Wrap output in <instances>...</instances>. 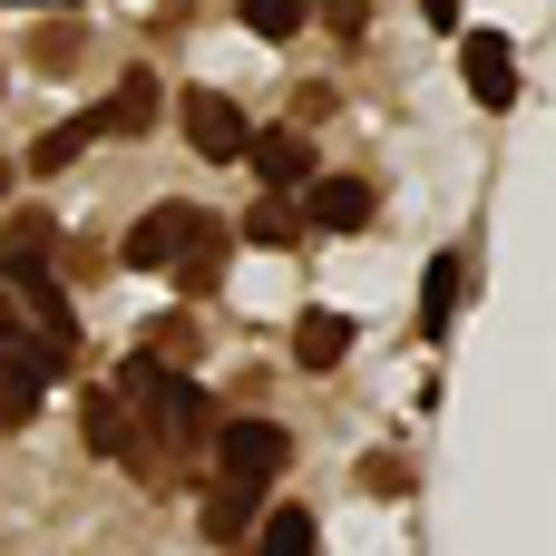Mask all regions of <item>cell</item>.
<instances>
[{
	"mask_svg": "<svg viewBox=\"0 0 556 556\" xmlns=\"http://www.w3.org/2000/svg\"><path fill=\"white\" fill-rule=\"evenodd\" d=\"M98 137H108V117H98V108H88V117H68V127H49V137L29 147V176H59V166H68L78 147H98Z\"/></svg>",
	"mask_w": 556,
	"mask_h": 556,
	"instance_id": "obj_11",
	"label": "cell"
},
{
	"mask_svg": "<svg viewBox=\"0 0 556 556\" xmlns=\"http://www.w3.org/2000/svg\"><path fill=\"white\" fill-rule=\"evenodd\" d=\"M235 10H244L254 39H293V29H303V0H235Z\"/></svg>",
	"mask_w": 556,
	"mask_h": 556,
	"instance_id": "obj_16",
	"label": "cell"
},
{
	"mask_svg": "<svg viewBox=\"0 0 556 556\" xmlns=\"http://www.w3.org/2000/svg\"><path fill=\"white\" fill-rule=\"evenodd\" d=\"M117 391L137 401V420H147V440H166V450H205L215 440V401H205V381L195 371H166V362H117Z\"/></svg>",
	"mask_w": 556,
	"mask_h": 556,
	"instance_id": "obj_1",
	"label": "cell"
},
{
	"mask_svg": "<svg viewBox=\"0 0 556 556\" xmlns=\"http://www.w3.org/2000/svg\"><path fill=\"white\" fill-rule=\"evenodd\" d=\"M254 547H264V556H313V518H303V508H274Z\"/></svg>",
	"mask_w": 556,
	"mask_h": 556,
	"instance_id": "obj_15",
	"label": "cell"
},
{
	"mask_svg": "<svg viewBox=\"0 0 556 556\" xmlns=\"http://www.w3.org/2000/svg\"><path fill=\"white\" fill-rule=\"evenodd\" d=\"M244 166L264 176V195H283V186H313V147H303V137H254V147H244Z\"/></svg>",
	"mask_w": 556,
	"mask_h": 556,
	"instance_id": "obj_9",
	"label": "cell"
},
{
	"mask_svg": "<svg viewBox=\"0 0 556 556\" xmlns=\"http://www.w3.org/2000/svg\"><path fill=\"white\" fill-rule=\"evenodd\" d=\"M10 10H39V0H10Z\"/></svg>",
	"mask_w": 556,
	"mask_h": 556,
	"instance_id": "obj_18",
	"label": "cell"
},
{
	"mask_svg": "<svg viewBox=\"0 0 556 556\" xmlns=\"http://www.w3.org/2000/svg\"><path fill=\"white\" fill-rule=\"evenodd\" d=\"M205 235V215L195 205H147L137 225H127V264L137 274H166V264H186V244Z\"/></svg>",
	"mask_w": 556,
	"mask_h": 556,
	"instance_id": "obj_5",
	"label": "cell"
},
{
	"mask_svg": "<svg viewBox=\"0 0 556 556\" xmlns=\"http://www.w3.org/2000/svg\"><path fill=\"white\" fill-rule=\"evenodd\" d=\"M293 235H303V215H293V205H283V195H264V205H254V215H244V244H274V254H283V244H293Z\"/></svg>",
	"mask_w": 556,
	"mask_h": 556,
	"instance_id": "obj_14",
	"label": "cell"
},
{
	"mask_svg": "<svg viewBox=\"0 0 556 556\" xmlns=\"http://www.w3.org/2000/svg\"><path fill=\"white\" fill-rule=\"evenodd\" d=\"M420 20L430 29H459V0H420Z\"/></svg>",
	"mask_w": 556,
	"mask_h": 556,
	"instance_id": "obj_17",
	"label": "cell"
},
{
	"mask_svg": "<svg viewBox=\"0 0 556 556\" xmlns=\"http://www.w3.org/2000/svg\"><path fill=\"white\" fill-rule=\"evenodd\" d=\"M459 78L479 108H518V59H508V29H469L459 39Z\"/></svg>",
	"mask_w": 556,
	"mask_h": 556,
	"instance_id": "obj_6",
	"label": "cell"
},
{
	"mask_svg": "<svg viewBox=\"0 0 556 556\" xmlns=\"http://www.w3.org/2000/svg\"><path fill=\"white\" fill-rule=\"evenodd\" d=\"M205 450H215V498H235V508H254L293 469V430L283 420H225Z\"/></svg>",
	"mask_w": 556,
	"mask_h": 556,
	"instance_id": "obj_2",
	"label": "cell"
},
{
	"mask_svg": "<svg viewBox=\"0 0 556 556\" xmlns=\"http://www.w3.org/2000/svg\"><path fill=\"white\" fill-rule=\"evenodd\" d=\"M459 283H469V274H459V254H440V264H430V283H420V332H430V342L450 332V313H459Z\"/></svg>",
	"mask_w": 556,
	"mask_h": 556,
	"instance_id": "obj_12",
	"label": "cell"
},
{
	"mask_svg": "<svg viewBox=\"0 0 556 556\" xmlns=\"http://www.w3.org/2000/svg\"><path fill=\"white\" fill-rule=\"evenodd\" d=\"M176 127H186V137H195V156H215V166H244V147H254L244 108H235V98H215V88H186V98H176Z\"/></svg>",
	"mask_w": 556,
	"mask_h": 556,
	"instance_id": "obj_4",
	"label": "cell"
},
{
	"mask_svg": "<svg viewBox=\"0 0 556 556\" xmlns=\"http://www.w3.org/2000/svg\"><path fill=\"white\" fill-rule=\"evenodd\" d=\"M98 117H108V137H147V127H156V78H147V68H127V78H117V98H108Z\"/></svg>",
	"mask_w": 556,
	"mask_h": 556,
	"instance_id": "obj_10",
	"label": "cell"
},
{
	"mask_svg": "<svg viewBox=\"0 0 556 556\" xmlns=\"http://www.w3.org/2000/svg\"><path fill=\"white\" fill-rule=\"evenodd\" d=\"M49 381H59V352L49 342H0V430H29L39 420V401H49Z\"/></svg>",
	"mask_w": 556,
	"mask_h": 556,
	"instance_id": "obj_3",
	"label": "cell"
},
{
	"mask_svg": "<svg viewBox=\"0 0 556 556\" xmlns=\"http://www.w3.org/2000/svg\"><path fill=\"white\" fill-rule=\"evenodd\" d=\"M303 225L362 235V225H371V186H362V176H313V186H303Z\"/></svg>",
	"mask_w": 556,
	"mask_h": 556,
	"instance_id": "obj_7",
	"label": "cell"
},
{
	"mask_svg": "<svg viewBox=\"0 0 556 556\" xmlns=\"http://www.w3.org/2000/svg\"><path fill=\"white\" fill-rule=\"evenodd\" d=\"M342 352H352V313L313 303V313L293 323V362H303V371H342Z\"/></svg>",
	"mask_w": 556,
	"mask_h": 556,
	"instance_id": "obj_8",
	"label": "cell"
},
{
	"mask_svg": "<svg viewBox=\"0 0 556 556\" xmlns=\"http://www.w3.org/2000/svg\"><path fill=\"white\" fill-rule=\"evenodd\" d=\"M78 430H88V450H98V459H117V450L137 440V430H127V410H117L108 391H88V401H78Z\"/></svg>",
	"mask_w": 556,
	"mask_h": 556,
	"instance_id": "obj_13",
	"label": "cell"
}]
</instances>
